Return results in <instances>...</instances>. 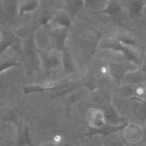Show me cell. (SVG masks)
Segmentation results:
<instances>
[{
  "label": "cell",
  "mask_w": 146,
  "mask_h": 146,
  "mask_svg": "<svg viewBox=\"0 0 146 146\" xmlns=\"http://www.w3.org/2000/svg\"><path fill=\"white\" fill-rule=\"evenodd\" d=\"M136 102L133 107V113L137 118L143 121H146V104L139 102Z\"/></svg>",
  "instance_id": "7402d4cb"
},
{
  "label": "cell",
  "mask_w": 146,
  "mask_h": 146,
  "mask_svg": "<svg viewBox=\"0 0 146 146\" xmlns=\"http://www.w3.org/2000/svg\"><path fill=\"white\" fill-rule=\"evenodd\" d=\"M134 101H139L140 102L145 104H146V95L144 96V98L141 99H137V100H134Z\"/></svg>",
  "instance_id": "484cf974"
},
{
  "label": "cell",
  "mask_w": 146,
  "mask_h": 146,
  "mask_svg": "<svg viewBox=\"0 0 146 146\" xmlns=\"http://www.w3.org/2000/svg\"><path fill=\"white\" fill-rule=\"evenodd\" d=\"M116 91L120 96L129 98L132 100L141 99L146 95V89L143 86H136L126 83L120 85Z\"/></svg>",
  "instance_id": "52a82bcc"
},
{
  "label": "cell",
  "mask_w": 146,
  "mask_h": 146,
  "mask_svg": "<svg viewBox=\"0 0 146 146\" xmlns=\"http://www.w3.org/2000/svg\"><path fill=\"white\" fill-rule=\"evenodd\" d=\"M124 7L128 17L131 19L140 18L146 7V2L140 0H132L125 2Z\"/></svg>",
  "instance_id": "9a60e30c"
},
{
  "label": "cell",
  "mask_w": 146,
  "mask_h": 146,
  "mask_svg": "<svg viewBox=\"0 0 146 146\" xmlns=\"http://www.w3.org/2000/svg\"><path fill=\"white\" fill-rule=\"evenodd\" d=\"M18 1H3L2 2L3 9L9 13H17Z\"/></svg>",
  "instance_id": "603a6c76"
},
{
  "label": "cell",
  "mask_w": 146,
  "mask_h": 146,
  "mask_svg": "<svg viewBox=\"0 0 146 146\" xmlns=\"http://www.w3.org/2000/svg\"><path fill=\"white\" fill-rule=\"evenodd\" d=\"M21 46L22 56L29 70L35 71L41 68L39 52L34 43L33 36L25 39Z\"/></svg>",
  "instance_id": "277c9868"
},
{
  "label": "cell",
  "mask_w": 146,
  "mask_h": 146,
  "mask_svg": "<svg viewBox=\"0 0 146 146\" xmlns=\"http://www.w3.org/2000/svg\"><path fill=\"white\" fill-rule=\"evenodd\" d=\"M122 131L124 140L131 144L139 143L145 136L144 128L137 123H128Z\"/></svg>",
  "instance_id": "8992f818"
},
{
  "label": "cell",
  "mask_w": 146,
  "mask_h": 146,
  "mask_svg": "<svg viewBox=\"0 0 146 146\" xmlns=\"http://www.w3.org/2000/svg\"><path fill=\"white\" fill-rule=\"evenodd\" d=\"M41 68L46 72L63 66L64 54L57 48L38 50Z\"/></svg>",
  "instance_id": "3957f363"
},
{
  "label": "cell",
  "mask_w": 146,
  "mask_h": 146,
  "mask_svg": "<svg viewBox=\"0 0 146 146\" xmlns=\"http://www.w3.org/2000/svg\"><path fill=\"white\" fill-rule=\"evenodd\" d=\"M124 83L136 86H143L146 83V60L143 59L142 64L137 69L130 70L125 74Z\"/></svg>",
  "instance_id": "ba28073f"
},
{
  "label": "cell",
  "mask_w": 146,
  "mask_h": 146,
  "mask_svg": "<svg viewBox=\"0 0 146 146\" xmlns=\"http://www.w3.org/2000/svg\"><path fill=\"white\" fill-rule=\"evenodd\" d=\"M18 124L17 122V115L15 111L9 107L0 108V131L10 128L17 129Z\"/></svg>",
  "instance_id": "8fae6325"
},
{
  "label": "cell",
  "mask_w": 146,
  "mask_h": 146,
  "mask_svg": "<svg viewBox=\"0 0 146 146\" xmlns=\"http://www.w3.org/2000/svg\"><path fill=\"white\" fill-rule=\"evenodd\" d=\"M144 129H145V136H146V128Z\"/></svg>",
  "instance_id": "4316f807"
},
{
  "label": "cell",
  "mask_w": 146,
  "mask_h": 146,
  "mask_svg": "<svg viewBox=\"0 0 146 146\" xmlns=\"http://www.w3.org/2000/svg\"><path fill=\"white\" fill-rule=\"evenodd\" d=\"M92 13L105 14L115 21L120 22L123 15V7L118 1H107L102 9Z\"/></svg>",
  "instance_id": "9c48e42d"
},
{
  "label": "cell",
  "mask_w": 146,
  "mask_h": 146,
  "mask_svg": "<svg viewBox=\"0 0 146 146\" xmlns=\"http://www.w3.org/2000/svg\"><path fill=\"white\" fill-rule=\"evenodd\" d=\"M75 143H67V144H63L62 142L61 143H58L54 140L52 141H47L43 144H42L40 146H72L74 145Z\"/></svg>",
  "instance_id": "cb8c5ba5"
},
{
  "label": "cell",
  "mask_w": 146,
  "mask_h": 146,
  "mask_svg": "<svg viewBox=\"0 0 146 146\" xmlns=\"http://www.w3.org/2000/svg\"><path fill=\"white\" fill-rule=\"evenodd\" d=\"M145 8H146V7H145Z\"/></svg>",
  "instance_id": "83f0119b"
},
{
  "label": "cell",
  "mask_w": 146,
  "mask_h": 146,
  "mask_svg": "<svg viewBox=\"0 0 146 146\" xmlns=\"http://www.w3.org/2000/svg\"><path fill=\"white\" fill-rule=\"evenodd\" d=\"M40 6V1L25 0L18 1L17 13L19 15L32 14L37 11Z\"/></svg>",
  "instance_id": "e0dca14e"
},
{
  "label": "cell",
  "mask_w": 146,
  "mask_h": 146,
  "mask_svg": "<svg viewBox=\"0 0 146 146\" xmlns=\"http://www.w3.org/2000/svg\"><path fill=\"white\" fill-rule=\"evenodd\" d=\"M118 41L123 44L130 47L134 48L136 46V42L133 36L125 33H119L113 36Z\"/></svg>",
  "instance_id": "44dd1931"
},
{
  "label": "cell",
  "mask_w": 146,
  "mask_h": 146,
  "mask_svg": "<svg viewBox=\"0 0 146 146\" xmlns=\"http://www.w3.org/2000/svg\"><path fill=\"white\" fill-rule=\"evenodd\" d=\"M5 52L0 55V74L9 69L19 66L22 62L18 57L6 55L4 54Z\"/></svg>",
  "instance_id": "d6986e66"
},
{
  "label": "cell",
  "mask_w": 146,
  "mask_h": 146,
  "mask_svg": "<svg viewBox=\"0 0 146 146\" xmlns=\"http://www.w3.org/2000/svg\"><path fill=\"white\" fill-rule=\"evenodd\" d=\"M15 133L17 146H34L30 128L26 124L19 123Z\"/></svg>",
  "instance_id": "5bb4252c"
},
{
  "label": "cell",
  "mask_w": 146,
  "mask_h": 146,
  "mask_svg": "<svg viewBox=\"0 0 146 146\" xmlns=\"http://www.w3.org/2000/svg\"><path fill=\"white\" fill-rule=\"evenodd\" d=\"M83 7H84V1H66L65 10L69 14L71 17V14L75 15Z\"/></svg>",
  "instance_id": "ffe728a7"
},
{
  "label": "cell",
  "mask_w": 146,
  "mask_h": 146,
  "mask_svg": "<svg viewBox=\"0 0 146 146\" xmlns=\"http://www.w3.org/2000/svg\"><path fill=\"white\" fill-rule=\"evenodd\" d=\"M103 112L107 123L114 125H118L127 122L122 117L120 116L112 102L106 103L99 107Z\"/></svg>",
  "instance_id": "4fadbf2b"
},
{
  "label": "cell",
  "mask_w": 146,
  "mask_h": 146,
  "mask_svg": "<svg viewBox=\"0 0 146 146\" xmlns=\"http://www.w3.org/2000/svg\"><path fill=\"white\" fill-rule=\"evenodd\" d=\"M90 99L92 103L94 104V107L99 108L111 102V98L108 94L100 88L91 92Z\"/></svg>",
  "instance_id": "ac0fdd59"
},
{
  "label": "cell",
  "mask_w": 146,
  "mask_h": 146,
  "mask_svg": "<svg viewBox=\"0 0 146 146\" xmlns=\"http://www.w3.org/2000/svg\"><path fill=\"white\" fill-rule=\"evenodd\" d=\"M128 123V122L127 121L125 123L118 125H114L107 123L104 125L98 128H89L88 130L85 134V136L91 138L95 136H107L111 134L116 133L123 131Z\"/></svg>",
  "instance_id": "7c38bea8"
},
{
  "label": "cell",
  "mask_w": 146,
  "mask_h": 146,
  "mask_svg": "<svg viewBox=\"0 0 146 146\" xmlns=\"http://www.w3.org/2000/svg\"><path fill=\"white\" fill-rule=\"evenodd\" d=\"M71 16L66 10L55 12L50 17L44 27L48 30L68 29L71 25Z\"/></svg>",
  "instance_id": "5b68a950"
},
{
  "label": "cell",
  "mask_w": 146,
  "mask_h": 146,
  "mask_svg": "<svg viewBox=\"0 0 146 146\" xmlns=\"http://www.w3.org/2000/svg\"><path fill=\"white\" fill-rule=\"evenodd\" d=\"M99 47L102 50H107L119 53L127 61L139 67L142 64V56L133 48L123 44L114 37L103 38Z\"/></svg>",
  "instance_id": "6da1fadb"
},
{
  "label": "cell",
  "mask_w": 146,
  "mask_h": 146,
  "mask_svg": "<svg viewBox=\"0 0 146 146\" xmlns=\"http://www.w3.org/2000/svg\"><path fill=\"white\" fill-rule=\"evenodd\" d=\"M86 119L89 128H98L107 123L103 111L100 108L94 106L87 110Z\"/></svg>",
  "instance_id": "30bf717a"
},
{
  "label": "cell",
  "mask_w": 146,
  "mask_h": 146,
  "mask_svg": "<svg viewBox=\"0 0 146 146\" xmlns=\"http://www.w3.org/2000/svg\"><path fill=\"white\" fill-rule=\"evenodd\" d=\"M107 72L110 78L115 82H123L124 78L127 72L130 70H127L125 67L117 62H111L107 64Z\"/></svg>",
  "instance_id": "2e32d148"
},
{
  "label": "cell",
  "mask_w": 146,
  "mask_h": 146,
  "mask_svg": "<svg viewBox=\"0 0 146 146\" xmlns=\"http://www.w3.org/2000/svg\"><path fill=\"white\" fill-rule=\"evenodd\" d=\"M103 39L100 31L90 28L83 32L79 37L78 43L80 50L86 57L92 55L99 47Z\"/></svg>",
  "instance_id": "7a4b0ae2"
},
{
  "label": "cell",
  "mask_w": 146,
  "mask_h": 146,
  "mask_svg": "<svg viewBox=\"0 0 146 146\" xmlns=\"http://www.w3.org/2000/svg\"><path fill=\"white\" fill-rule=\"evenodd\" d=\"M108 146H124L123 143L120 141H115L111 142Z\"/></svg>",
  "instance_id": "d4e9b609"
}]
</instances>
